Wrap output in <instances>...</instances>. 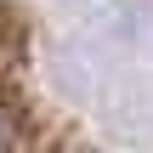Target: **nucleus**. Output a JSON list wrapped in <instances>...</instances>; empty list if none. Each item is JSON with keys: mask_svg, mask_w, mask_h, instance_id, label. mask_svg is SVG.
<instances>
[{"mask_svg": "<svg viewBox=\"0 0 153 153\" xmlns=\"http://www.w3.org/2000/svg\"><path fill=\"white\" fill-rule=\"evenodd\" d=\"M17 148V108H11V97L0 91V153Z\"/></svg>", "mask_w": 153, "mask_h": 153, "instance_id": "nucleus-1", "label": "nucleus"}, {"mask_svg": "<svg viewBox=\"0 0 153 153\" xmlns=\"http://www.w3.org/2000/svg\"><path fill=\"white\" fill-rule=\"evenodd\" d=\"M0 23H6V6H0Z\"/></svg>", "mask_w": 153, "mask_h": 153, "instance_id": "nucleus-2", "label": "nucleus"}]
</instances>
